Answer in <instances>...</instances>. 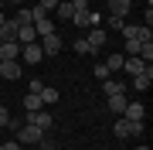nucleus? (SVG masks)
Listing matches in <instances>:
<instances>
[{
    "instance_id": "obj_1",
    "label": "nucleus",
    "mask_w": 153,
    "mask_h": 150,
    "mask_svg": "<svg viewBox=\"0 0 153 150\" xmlns=\"http://www.w3.org/2000/svg\"><path fill=\"white\" fill-rule=\"evenodd\" d=\"M112 133L119 137V140L140 137V133H143V123H136V119H126V116H116V126H112Z\"/></svg>"
},
{
    "instance_id": "obj_2",
    "label": "nucleus",
    "mask_w": 153,
    "mask_h": 150,
    "mask_svg": "<svg viewBox=\"0 0 153 150\" xmlns=\"http://www.w3.org/2000/svg\"><path fill=\"white\" fill-rule=\"evenodd\" d=\"M41 137H44V130H38V126H27V123L17 126V143H21V147H34Z\"/></svg>"
},
{
    "instance_id": "obj_3",
    "label": "nucleus",
    "mask_w": 153,
    "mask_h": 150,
    "mask_svg": "<svg viewBox=\"0 0 153 150\" xmlns=\"http://www.w3.org/2000/svg\"><path fill=\"white\" fill-rule=\"evenodd\" d=\"M24 123H27V126H38V130H51V126H55V119H51L48 109H31Z\"/></svg>"
},
{
    "instance_id": "obj_4",
    "label": "nucleus",
    "mask_w": 153,
    "mask_h": 150,
    "mask_svg": "<svg viewBox=\"0 0 153 150\" xmlns=\"http://www.w3.org/2000/svg\"><path fill=\"white\" fill-rule=\"evenodd\" d=\"M21 58L27 61V65H38V61H44V51H41V41H31V45H21Z\"/></svg>"
},
{
    "instance_id": "obj_5",
    "label": "nucleus",
    "mask_w": 153,
    "mask_h": 150,
    "mask_svg": "<svg viewBox=\"0 0 153 150\" xmlns=\"http://www.w3.org/2000/svg\"><path fill=\"white\" fill-rule=\"evenodd\" d=\"M85 41H88V48H92V51H99V48H105V41H109V34H105L102 28H88Z\"/></svg>"
},
{
    "instance_id": "obj_6",
    "label": "nucleus",
    "mask_w": 153,
    "mask_h": 150,
    "mask_svg": "<svg viewBox=\"0 0 153 150\" xmlns=\"http://www.w3.org/2000/svg\"><path fill=\"white\" fill-rule=\"evenodd\" d=\"M61 48H65V45H61L58 31H55V34H48V38H41V51H44V58H48V55H58Z\"/></svg>"
},
{
    "instance_id": "obj_7",
    "label": "nucleus",
    "mask_w": 153,
    "mask_h": 150,
    "mask_svg": "<svg viewBox=\"0 0 153 150\" xmlns=\"http://www.w3.org/2000/svg\"><path fill=\"white\" fill-rule=\"evenodd\" d=\"M0 61H21V45L17 41H4L0 45Z\"/></svg>"
},
{
    "instance_id": "obj_8",
    "label": "nucleus",
    "mask_w": 153,
    "mask_h": 150,
    "mask_svg": "<svg viewBox=\"0 0 153 150\" xmlns=\"http://www.w3.org/2000/svg\"><path fill=\"white\" fill-rule=\"evenodd\" d=\"M150 82H153V65H146L140 75H133V89H136V92H146Z\"/></svg>"
},
{
    "instance_id": "obj_9",
    "label": "nucleus",
    "mask_w": 153,
    "mask_h": 150,
    "mask_svg": "<svg viewBox=\"0 0 153 150\" xmlns=\"http://www.w3.org/2000/svg\"><path fill=\"white\" fill-rule=\"evenodd\" d=\"M123 116H126V119H136V123H143V119H146V106H143V102H126Z\"/></svg>"
},
{
    "instance_id": "obj_10",
    "label": "nucleus",
    "mask_w": 153,
    "mask_h": 150,
    "mask_svg": "<svg viewBox=\"0 0 153 150\" xmlns=\"http://www.w3.org/2000/svg\"><path fill=\"white\" fill-rule=\"evenodd\" d=\"M105 4H109V17H123L129 14V7H133V0H105Z\"/></svg>"
},
{
    "instance_id": "obj_11",
    "label": "nucleus",
    "mask_w": 153,
    "mask_h": 150,
    "mask_svg": "<svg viewBox=\"0 0 153 150\" xmlns=\"http://www.w3.org/2000/svg\"><path fill=\"white\" fill-rule=\"evenodd\" d=\"M102 92H105V99H109V96H126V82H123V78H105Z\"/></svg>"
},
{
    "instance_id": "obj_12",
    "label": "nucleus",
    "mask_w": 153,
    "mask_h": 150,
    "mask_svg": "<svg viewBox=\"0 0 153 150\" xmlns=\"http://www.w3.org/2000/svg\"><path fill=\"white\" fill-rule=\"evenodd\" d=\"M14 41H17V45H31V41H38V31H34V24H21Z\"/></svg>"
},
{
    "instance_id": "obj_13",
    "label": "nucleus",
    "mask_w": 153,
    "mask_h": 150,
    "mask_svg": "<svg viewBox=\"0 0 153 150\" xmlns=\"http://www.w3.org/2000/svg\"><path fill=\"white\" fill-rule=\"evenodd\" d=\"M143 68H146V61H143V58H136V55H126V58H123V72H129V75H140Z\"/></svg>"
},
{
    "instance_id": "obj_14",
    "label": "nucleus",
    "mask_w": 153,
    "mask_h": 150,
    "mask_svg": "<svg viewBox=\"0 0 153 150\" xmlns=\"http://www.w3.org/2000/svg\"><path fill=\"white\" fill-rule=\"evenodd\" d=\"M0 78H21V61H0Z\"/></svg>"
},
{
    "instance_id": "obj_15",
    "label": "nucleus",
    "mask_w": 153,
    "mask_h": 150,
    "mask_svg": "<svg viewBox=\"0 0 153 150\" xmlns=\"http://www.w3.org/2000/svg\"><path fill=\"white\" fill-rule=\"evenodd\" d=\"M34 31H38V38H48V34H55V21L41 17V21H34Z\"/></svg>"
},
{
    "instance_id": "obj_16",
    "label": "nucleus",
    "mask_w": 153,
    "mask_h": 150,
    "mask_svg": "<svg viewBox=\"0 0 153 150\" xmlns=\"http://www.w3.org/2000/svg\"><path fill=\"white\" fill-rule=\"evenodd\" d=\"M55 14H58V21H71V14H75V4H71V0H58Z\"/></svg>"
},
{
    "instance_id": "obj_17",
    "label": "nucleus",
    "mask_w": 153,
    "mask_h": 150,
    "mask_svg": "<svg viewBox=\"0 0 153 150\" xmlns=\"http://www.w3.org/2000/svg\"><path fill=\"white\" fill-rule=\"evenodd\" d=\"M126 96H109V99H105V106H109V113H116V116H123V109H126Z\"/></svg>"
},
{
    "instance_id": "obj_18",
    "label": "nucleus",
    "mask_w": 153,
    "mask_h": 150,
    "mask_svg": "<svg viewBox=\"0 0 153 150\" xmlns=\"http://www.w3.org/2000/svg\"><path fill=\"white\" fill-rule=\"evenodd\" d=\"M38 99H41V106H51V102H58V89H51V85H44V89L38 92Z\"/></svg>"
},
{
    "instance_id": "obj_19",
    "label": "nucleus",
    "mask_w": 153,
    "mask_h": 150,
    "mask_svg": "<svg viewBox=\"0 0 153 150\" xmlns=\"http://www.w3.org/2000/svg\"><path fill=\"white\" fill-rule=\"evenodd\" d=\"M123 58H126V55H119V51H112V55H109V58H105V61H102V65H105V68H109V72H119V68H123Z\"/></svg>"
},
{
    "instance_id": "obj_20",
    "label": "nucleus",
    "mask_w": 153,
    "mask_h": 150,
    "mask_svg": "<svg viewBox=\"0 0 153 150\" xmlns=\"http://www.w3.org/2000/svg\"><path fill=\"white\" fill-rule=\"evenodd\" d=\"M10 21L17 24V28H21V24H31V7H17V14L10 17Z\"/></svg>"
},
{
    "instance_id": "obj_21",
    "label": "nucleus",
    "mask_w": 153,
    "mask_h": 150,
    "mask_svg": "<svg viewBox=\"0 0 153 150\" xmlns=\"http://www.w3.org/2000/svg\"><path fill=\"white\" fill-rule=\"evenodd\" d=\"M21 102H24V109H27V113H31V109H44V106H41V99H38L34 92H27V96H24Z\"/></svg>"
},
{
    "instance_id": "obj_22",
    "label": "nucleus",
    "mask_w": 153,
    "mask_h": 150,
    "mask_svg": "<svg viewBox=\"0 0 153 150\" xmlns=\"http://www.w3.org/2000/svg\"><path fill=\"white\" fill-rule=\"evenodd\" d=\"M10 109H7V106H0V130H7V126H10Z\"/></svg>"
},
{
    "instance_id": "obj_23",
    "label": "nucleus",
    "mask_w": 153,
    "mask_h": 150,
    "mask_svg": "<svg viewBox=\"0 0 153 150\" xmlns=\"http://www.w3.org/2000/svg\"><path fill=\"white\" fill-rule=\"evenodd\" d=\"M71 48H75L78 55H92V48H88V41H85V38H78V41H75Z\"/></svg>"
},
{
    "instance_id": "obj_24",
    "label": "nucleus",
    "mask_w": 153,
    "mask_h": 150,
    "mask_svg": "<svg viewBox=\"0 0 153 150\" xmlns=\"http://www.w3.org/2000/svg\"><path fill=\"white\" fill-rule=\"evenodd\" d=\"M92 75H95V78H102V82H105V78H112V72H109L105 65H95V68H92Z\"/></svg>"
},
{
    "instance_id": "obj_25",
    "label": "nucleus",
    "mask_w": 153,
    "mask_h": 150,
    "mask_svg": "<svg viewBox=\"0 0 153 150\" xmlns=\"http://www.w3.org/2000/svg\"><path fill=\"white\" fill-rule=\"evenodd\" d=\"M38 7H41V10H48V14H51V10L58 7V0H38Z\"/></svg>"
},
{
    "instance_id": "obj_26",
    "label": "nucleus",
    "mask_w": 153,
    "mask_h": 150,
    "mask_svg": "<svg viewBox=\"0 0 153 150\" xmlns=\"http://www.w3.org/2000/svg\"><path fill=\"white\" fill-rule=\"evenodd\" d=\"M140 45H143V41H126V55H136Z\"/></svg>"
},
{
    "instance_id": "obj_27",
    "label": "nucleus",
    "mask_w": 153,
    "mask_h": 150,
    "mask_svg": "<svg viewBox=\"0 0 153 150\" xmlns=\"http://www.w3.org/2000/svg\"><path fill=\"white\" fill-rule=\"evenodd\" d=\"M38 143H41V150H55V140H51V137H41Z\"/></svg>"
},
{
    "instance_id": "obj_28",
    "label": "nucleus",
    "mask_w": 153,
    "mask_h": 150,
    "mask_svg": "<svg viewBox=\"0 0 153 150\" xmlns=\"http://www.w3.org/2000/svg\"><path fill=\"white\" fill-rule=\"evenodd\" d=\"M41 89H44V82H41V78H31V92H34V96H38Z\"/></svg>"
},
{
    "instance_id": "obj_29",
    "label": "nucleus",
    "mask_w": 153,
    "mask_h": 150,
    "mask_svg": "<svg viewBox=\"0 0 153 150\" xmlns=\"http://www.w3.org/2000/svg\"><path fill=\"white\" fill-rule=\"evenodd\" d=\"M0 147H4V150H24L21 143H17V140H7V143H0Z\"/></svg>"
},
{
    "instance_id": "obj_30",
    "label": "nucleus",
    "mask_w": 153,
    "mask_h": 150,
    "mask_svg": "<svg viewBox=\"0 0 153 150\" xmlns=\"http://www.w3.org/2000/svg\"><path fill=\"white\" fill-rule=\"evenodd\" d=\"M136 150H150V147H146V143H143V147H136Z\"/></svg>"
},
{
    "instance_id": "obj_31",
    "label": "nucleus",
    "mask_w": 153,
    "mask_h": 150,
    "mask_svg": "<svg viewBox=\"0 0 153 150\" xmlns=\"http://www.w3.org/2000/svg\"><path fill=\"white\" fill-rule=\"evenodd\" d=\"M0 10H4V0H0Z\"/></svg>"
},
{
    "instance_id": "obj_32",
    "label": "nucleus",
    "mask_w": 153,
    "mask_h": 150,
    "mask_svg": "<svg viewBox=\"0 0 153 150\" xmlns=\"http://www.w3.org/2000/svg\"><path fill=\"white\" fill-rule=\"evenodd\" d=\"M10 4H21V0H10Z\"/></svg>"
},
{
    "instance_id": "obj_33",
    "label": "nucleus",
    "mask_w": 153,
    "mask_h": 150,
    "mask_svg": "<svg viewBox=\"0 0 153 150\" xmlns=\"http://www.w3.org/2000/svg\"><path fill=\"white\" fill-rule=\"evenodd\" d=\"M0 150H4V147H0Z\"/></svg>"
},
{
    "instance_id": "obj_34",
    "label": "nucleus",
    "mask_w": 153,
    "mask_h": 150,
    "mask_svg": "<svg viewBox=\"0 0 153 150\" xmlns=\"http://www.w3.org/2000/svg\"><path fill=\"white\" fill-rule=\"evenodd\" d=\"M4 4H7V0H4Z\"/></svg>"
},
{
    "instance_id": "obj_35",
    "label": "nucleus",
    "mask_w": 153,
    "mask_h": 150,
    "mask_svg": "<svg viewBox=\"0 0 153 150\" xmlns=\"http://www.w3.org/2000/svg\"><path fill=\"white\" fill-rule=\"evenodd\" d=\"M0 96H4V92H0Z\"/></svg>"
}]
</instances>
